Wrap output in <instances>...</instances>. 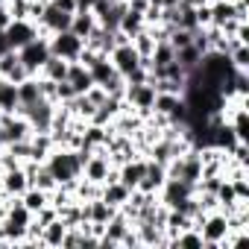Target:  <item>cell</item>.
Here are the masks:
<instances>
[{
	"instance_id": "cell-27",
	"label": "cell",
	"mask_w": 249,
	"mask_h": 249,
	"mask_svg": "<svg viewBox=\"0 0 249 249\" xmlns=\"http://www.w3.org/2000/svg\"><path fill=\"white\" fill-rule=\"evenodd\" d=\"M229 62L234 71H249V44H231Z\"/></svg>"
},
{
	"instance_id": "cell-6",
	"label": "cell",
	"mask_w": 249,
	"mask_h": 249,
	"mask_svg": "<svg viewBox=\"0 0 249 249\" xmlns=\"http://www.w3.org/2000/svg\"><path fill=\"white\" fill-rule=\"evenodd\" d=\"M18 59H21V65L36 76V73L44 68V62L50 59V44H47V38L38 36V38H33L30 44H24V47L18 50Z\"/></svg>"
},
{
	"instance_id": "cell-32",
	"label": "cell",
	"mask_w": 249,
	"mask_h": 249,
	"mask_svg": "<svg viewBox=\"0 0 249 249\" xmlns=\"http://www.w3.org/2000/svg\"><path fill=\"white\" fill-rule=\"evenodd\" d=\"M0 150H3V132H0Z\"/></svg>"
},
{
	"instance_id": "cell-12",
	"label": "cell",
	"mask_w": 249,
	"mask_h": 249,
	"mask_svg": "<svg viewBox=\"0 0 249 249\" xmlns=\"http://www.w3.org/2000/svg\"><path fill=\"white\" fill-rule=\"evenodd\" d=\"M114 170H117V182H123L129 191H135V188L141 185L144 173H147V156L138 153V156H132V159H126V161H120Z\"/></svg>"
},
{
	"instance_id": "cell-20",
	"label": "cell",
	"mask_w": 249,
	"mask_h": 249,
	"mask_svg": "<svg viewBox=\"0 0 249 249\" xmlns=\"http://www.w3.org/2000/svg\"><path fill=\"white\" fill-rule=\"evenodd\" d=\"M144 27H147V24H144V15H141V12H132L129 6H126V12H123L120 21H117V33H123L126 38H135Z\"/></svg>"
},
{
	"instance_id": "cell-1",
	"label": "cell",
	"mask_w": 249,
	"mask_h": 249,
	"mask_svg": "<svg viewBox=\"0 0 249 249\" xmlns=\"http://www.w3.org/2000/svg\"><path fill=\"white\" fill-rule=\"evenodd\" d=\"M88 156H91L88 150L56 144V147L47 153V159H44V167L50 170V176H53L59 185L71 188V185H73V182L82 176V164H85V159H88Z\"/></svg>"
},
{
	"instance_id": "cell-23",
	"label": "cell",
	"mask_w": 249,
	"mask_h": 249,
	"mask_svg": "<svg viewBox=\"0 0 249 249\" xmlns=\"http://www.w3.org/2000/svg\"><path fill=\"white\" fill-rule=\"evenodd\" d=\"M18 199H21V202L27 205V211H33V214H38L44 205H50V194H47V191H41V188H36V185H30Z\"/></svg>"
},
{
	"instance_id": "cell-2",
	"label": "cell",
	"mask_w": 249,
	"mask_h": 249,
	"mask_svg": "<svg viewBox=\"0 0 249 249\" xmlns=\"http://www.w3.org/2000/svg\"><path fill=\"white\" fill-rule=\"evenodd\" d=\"M30 223H33V211H27V205L18 196H9L6 199V214L0 220V231H3L6 246H21L24 237H27Z\"/></svg>"
},
{
	"instance_id": "cell-8",
	"label": "cell",
	"mask_w": 249,
	"mask_h": 249,
	"mask_svg": "<svg viewBox=\"0 0 249 249\" xmlns=\"http://www.w3.org/2000/svg\"><path fill=\"white\" fill-rule=\"evenodd\" d=\"M108 62H111V68H114L123 79H126V76L141 65V53L135 50L132 41H126V44H117V47L108 50Z\"/></svg>"
},
{
	"instance_id": "cell-26",
	"label": "cell",
	"mask_w": 249,
	"mask_h": 249,
	"mask_svg": "<svg viewBox=\"0 0 249 249\" xmlns=\"http://www.w3.org/2000/svg\"><path fill=\"white\" fill-rule=\"evenodd\" d=\"M199 59H202V53H199V50H196L194 44H188V47L176 50V62H179V65H182V68H185L188 73H191V71H194V68L199 65Z\"/></svg>"
},
{
	"instance_id": "cell-15",
	"label": "cell",
	"mask_w": 249,
	"mask_h": 249,
	"mask_svg": "<svg viewBox=\"0 0 249 249\" xmlns=\"http://www.w3.org/2000/svg\"><path fill=\"white\" fill-rule=\"evenodd\" d=\"M164 182H167V170H164V164H159V161L147 159V173H144V179H141L138 191H147V194H156V196H159V191H161V185H164Z\"/></svg>"
},
{
	"instance_id": "cell-3",
	"label": "cell",
	"mask_w": 249,
	"mask_h": 249,
	"mask_svg": "<svg viewBox=\"0 0 249 249\" xmlns=\"http://www.w3.org/2000/svg\"><path fill=\"white\" fill-rule=\"evenodd\" d=\"M194 226L199 229L205 249H220L223 237L229 234V217H226V211H220V208H211V211H205V214H202V217H199Z\"/></svg>"
},
{
	"instance_id": "cell-17",
	"label": "cell",
	"mask_w": 249,
	"mask_h": 249,
	"mask_svg": "<svg viewBox=\"0 0 249 249\" xmlns=\"http://www.w3.org/2000/svg\"><path fill=\"white\" fill-rule=\"evenodd\" d=\"M68 223L62 220V217H56V220H50L44 229H41V246H62L65 243V234H68Z\"/></svg>"
},
{
	"instance_id": "cell-10",
	"label": "cell",
	"mask_w": 249,
	"mask_h": 249,
	"mask_svg": "<svg viewBox=\"0 0 249 249\" xmlns=\"http://www.w3.org/2000/svg\"><path fill=\"white\" fill-rule=\"evenodd\" d=\"M56 106H59V103H53V100L41 97L38 103H33V106L21 108V114H27V120H30L33 132H50V120H53Z\"/></svg>"
},
{
	"instance_id": "cell-13",
	"label": "cell",
	"mask_w": 249,
	"mask_h": 249,
	"mask_svg": "<svg viewBox=\"0 0 249 249\" xmlns=\"http://www.w3.org/2000/svg\"><path fill=\"white\" fill-rule=\"evenodd\" d=\"M114 211H117V208H111V205H108L106 199H100V196H94V199L82 202V220H85V223H91L97 234H100V231H103V226L114 217Z\"/></svg>"
},
{
	"instance_id": "cell-5",
	"label": "cell",
	"mask_w": 249,
	"mask_h": 249,
	"mask_svg": "<svg viewBox=\"0 0 249 249\" xmlns=\"http://www.w3.org/2000/svg\"><path fill=\"white\" fill-rule=\"evenodd\" d=\"M47 44H50V56H59V59H65V62H79V53H82V47H85V41L76 38L71 30L47 36Z\"/></svg>"
},
{
	"instance_id": "cell-16",
	"label": "cell",
	"mask_w": 249,
	"mask_h": 249,
	"mask_svg": "<svg viewBox=\"0 0 249 249\" xmlns=\"http://www.w3.org/2000/svg\"><path fill=\"white\" fill-rule=\"evenodd\" d=\"M129 194H132V191L123 185V182H117V179H108V182L100 188V199H106L111 208H123V205L129 202Z\"/></svg>"
},
{
	"instance_id": "cell-4",
	"label": "cell",
	"mask_w": 249,
	"mask_h": 249,
	"mask_svg": "<svg viewBox=\"0 0 249 249\" xmlns=\"http://www.w3.org/2000/svg\"><path fill=\"white\" fill-rule=\"evenodd\" d=\"M153 103H156V85L153 79L147 82H126L123 88V106L138 111L141 117H150L153 114Z\"/></svg>"
},
{
	"instance_id": "cell-25",
	"label": "cell",
	"mask_w": 249,
	"mask_h": 249,
	"mask_svg": "<svg viewBox=\"0 0 249 249\" xmlns=\"http://www.w3.org/2000/svg\"><path fill=\"white\" fill-rule=\"evenodd\" d=\"M170 246H194V249H205L202 234H199V229H196V226H188L185 231H179V234L173 237V243H170Z\"/></svg>"
},
{
	"instance_id": "cell-9",
	"label": "cell",
	"mask_w": 249,
	"mask_h": 249,
	"mask_svg": "<svg viewBox=\"0 0 249 249\" xmlns=\"http://www.w3.org/2000/svg\"><path fill=\"white\" fill-rule=\"evenodd\" d=\"M3 36H6V44L12 50H21L24 44H30L33 38H38V24L30 21V18H12L9 27L3 30Z\"/></svg>"
},
{
	"instance_id": "cell-19",
	"label": "cell",
	"mask_w": 249,
	"mask_h": 249,
	"mask_svg": "<svg viewBox=\"0 0 249 249\" xmlns=\"http://www.w3.org/2000/svg\"><path fill=\"white\" fill-rule=\"evenodd\" d=\"M68 82H71V88H73L76 94H85V91L94 85V79H91V73H88V68H85L82 62H71V68H68Z\"/></svg>"
},
{
	"instance_id": "cell-29",
	"label": "cell",
	"mask_w": 249,
	"mask_h": 249,
	"mask_svg": "<svg viewBox=\"0 0 249 249\" xmlns=\"http://www.w3.org/2000/svg\"><path fill=\"white\" fill-rule=\"evenodd\" d=\"M9 21H12V12H9V6H6V3H0V33H3V30L9 27Z\"/></svg>"
},
{
	"instance_id": "cell-24",
	"label": "cell",
	"mask_w": 249,
	"mask_h": 249,
	"mask_svg": "<svg viewBox=\"0 0 249 249\" xmlns=\"http://www.w3.org/2000/svg\"><path fill=\"white\" fill-rule=\"evenodd\" d=\"M18 100H21V108L33 106L41 100V88H38V76H27L24 82H18Z\"/></svg>"
},
{
	"instance_id": "cell-11",
	"label": "cell",
	"mask_w": 249,
	"mask_h": 249,
	"mask_svg": "<svg viewBox=\"0 0 249 249\" xmlns=\"http://www.w3.org/2000/svg\"><path fill=\"white\" fill-rule=\"evenodd\" d=\"M191 196H194V188H191L188 182L170 179V176H167V182H164L161 191H159V202H161L164 208H182Z\"/></svg>"
},
{
	"instance_id": "cell-21",
	"label": "cell",
	"mask_w": 249,
	"mask_h": 249,
	"mask_svg": "<svg viewBox=\"0 0 249 249\" xmlns=\"http://www.w3.org/2000/svg\"><path fill=\"white\" fill-rule=\"evenodd\" d=\"M94 30H97V18H94L91 12H73V18H71V33H73L76 38L85 41Z\"/></svg>"
},
{
	"instance_id": "cell-7",
	"label": "cell",
	"mask_w": 249,
	"mask_h": 249,
	"mask_svg": "<svg viewBox=\"0 0 249 249\" xmlns=\"http://www.w3.org/2000/svg\"><path fill=\"white\" fill-rule=\"evenodd\" d=\"M0 132H3V147H6V144L27 141L33 135V126H30L27 114L15 111V114H0Z\"/></svg>"
},
{
	"instance_id": "cell-30",
	"label": "cell",
	"mask_w": 249,
	"mask_h": 249,
	"mask_svg": "<svg viewBox=\"0 0 249 249\" xmlns=\"http://www.w3.org/2000/svg\"><path fill=\"white\" fill-rule=\"evenodd\" d=\"M73 3H76V12H91L97 0H73Z\"/></svg>"
},
{
	"instance_id": "cell-28",
	"label": "cell",
	"mask_w": 249,
	"mask_h": 249,
	"mask_svg": "<svg viewBox=\"0 0 249 249\" xmlns=\"http://www.w3.org/2000/svg\"><path fill=\"white\" fill-rule=\"evenodd\" d=\"M73 97H76V91L71 88V82H68V79L56 82V103H71Z\"/></svg>"
},
{
	"instance_id": "cell-33",
	"label": "cell",
	"mask_w": 249,
	"mask_h": 249,
	"mask_svg": "<svg viewBox=\"0 0 249 249\" xmlns=\"http://www.w3.org/2000/svg\"><path fill=\"white\" fill-rule=\"evenodd\" d=\"M123 3H126V0H123Z\"/></svg>"
},
{
	"instance_id": "cell-31",
	"label": "cell",
	"mask_w": 249,
	"mask_h": 249,
	"mask_svg": "<svg viewBox=\"0 0 249 249\" xmlns=\"http://www.w3.org/2000/svg\"><path fill=\"white\" fill-rule=\"evenodd\" d=\"M182 0H161V9H173V6H179Z\"/></svg>"
},
{
	"instance_id": "cell-22",
	"label": "cell",
	"mask_w": 249,
	"mask_h": 249,
	"mask_svg": "<svg viewBox=\"0 0 249 249\" xmlns=\"http://www.w3.org/2000/svg\"><path fill=\"white\" fill-rule=\"evenodd\" d=\"M68 68H71V62H65V59H59V56H50V59L44 62V68H41L36 76H44V79L62 82V79H68Z\"/></svg>"
},
{
	"instance_id": "cell-34",
	"label": "cell",
	"mask_w": 249,
	"mask_h": 249,
	"mask_svg": "<svg viewBox=\"0 0 249 249\" xmlns=\"http://www.w3.org/2000/svg\"><path fill=\"white\" fill-rule=\"evenodd\" d=\"M0 114H3V111H0Z\"/></svg>"
},
{
	"instance_id": "cell-18",
	"label": "cell",
	"mask_w": 249,
	"mask_h": 249,
	"mask_svg": "<svg viewBox=\"0 0 249 249\" xmlns=\"http://www.w3.org/2000/svg\"><path fill=\"white\" fill-rule=\"evenodd\" d=\"M0 111H3V114H15V111H21L18 85L9 82V79H0Z\"/></svg>"
},
{
	"instance_id": "cell-14",
	"label": "cell",
	"mask_w": 249,
	"mask_h": 249,
	"mask_svg": "<svg viewBox=\"0 0 249 249\" xmlns=\"http://www.w3.org/2000/svg\"><path fill=\"white\" fill-rule=\"evenodd\" d=\"M0 185H3L6 196H21L30 188V179H27V173H24L21 164H12L6 170H0Z\"/></svg>"
}]
</instances>
